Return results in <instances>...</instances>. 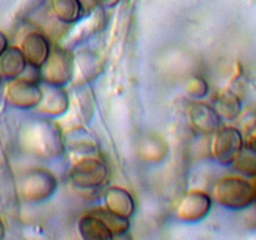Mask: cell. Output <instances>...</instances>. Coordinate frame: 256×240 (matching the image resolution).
<instances>
[{
	"mask_svg": "<svg viewBox=\"0 0 256 240\" xmlns=\"http://www.w3.org/2000/svg\"><path fill=\"white\" fill-rule=\"evenodd\" d=\"M24 142L30 152L42 159L59 158L65 150L62 128L48 116L28 124L24 130Z\"/></svg>",
	"mask_w": 256,
	"mask_h": 240,
	"instance_id": "obj_1",
	"label": "cell"
},
{
	"mask_svg": "<svg viewBox=\"0 0 256 240\" xmlns=\"http://www.w3.org/2000/svg\"><path fill=\"white\" fill-rule=\"evenodd\" d=\"M214 199L230 210H242L254 202L252 182L242 176H225L215 184Z\"/></svg>",
	"mask_w": 256,
	"mask_h": 240,
	"instance_id": "obj_2",
	"label": "cell"
},
{
	"mask_svg": "<svg viewBox=\"0 0 256 240\" xmlns=\"http://www.w3.org/2000/svg\"><path fill=\"white\" fill-rule=\"evenodd\" d=\"M74 55L62 46H55L50 50L46 62L40 68V79L45 84L64 85L69 84L74 78Z\"/></svg>",
	"mask_w": 256,
	"mask_h": 240,
	"instance_id": "obj_3",
	"label": "cell"
},
{
	"mask_svg": "<svg viewBox=\"0 0 256 240\" xmlns=\"http://www.w3.org/2000/svg\"><path fill=\"white\" fill-rule=\"evenodd\" d=\"M69 178L79 189L96 190L106 184L109 169L106 164L98 158H82L72 165Z\"/></svg>",
	"mask_w": 256,
	"mask_h": 240,
	"instance_id": "obj_4",
	"label": "cell"
},
{
	"mask_svg": "<svg viewBox=\"0 0 256 240\" xmlns=\"http://www.w3.org/2000/svg\"><path fill=\"white\" fill-rule=\"evenodd\" d=\"M56 188L58 180L52 172L42 168H35L22 178L20 192L25 202H42L49 199Z\"/></svg>",
	"mask_w": 256,
	"mask_h": 240,
	"instance_id": "obj_5",
	"label": "cell"
},
{
	"mask_svg": "<svg viewBox=\"0 0 256 240\" xmlns=\"http://www.w3.org/2000/svg\"><path fill=\"white\" fill-rule=\"evenodd\" d=\"M6 100L14 108L22 110L35 109L42 96V89L36 79L18 76L6 86Z\"/></svg>",
	"mask_w": 256,
	"mask_h": 240,
	"instance_id": "obj_6",
	"label": "cell"
},
{
	"mask_svg": "<svg viewBox=\"0 0 256 240\" xmlns=\"http://www.w3.org/2000/svg\"><path fill=\"white\" fill-rule=\"evenodd\" d=\"M244 144V136L238 128H219L212 142V158L222 165H232Z\"/></svg>",
	"mask_w": 256,
	"mask_h": 240,
	"instance_id": "obj_7",
	"label": "cell"
},
{
	"mask_svg": "<svg viewBox=\"0 0 256 240\" xmlns=\"http://www.w3.org/2000/svg\"><path fill=\"white\" fill-rule=\"evenodd\" d=\"M188 116L192 129L200 135H212L222 124V118L215 108L204 102H192L188 108Z\"/></svg>",
	"mask_w": 256,
	"mask_h": 240,
	"instance_id": "obj_8",
	"label": "cell"
},
{
	"mask_svg": "<svg viewBox=\"0 0 256 240\" xmlns=\"http://www.w3.org/2000/svg\"><path fill=\"white\" fill-rule=\"evenodd\" d=\"M212 209V198L205 192L192 190L178 205V218L186 222H198L205 219Z\"/></svg>",
	"mask_w": 256,
	"mask_h": 240,
	"instance_id": "obj_9",
	"label": "cell"
},
{
	"mask_svg": "<svg viewBox=\"0 0 256 240\" xmlns=\"http://www.w3.org/2000/svg\"><path fill=\"white\" fill-rule=\"evenodd\" d=\"M42 96L38 105V110L48 118H59L69 110V95L66 90L59 85L45 84Z\"/></svg>",
	"mask_w": 256,
	"mask_h": 240,
	"instance_id": "obj_10",
	"label": "cell"
},
{
	"mask_svg": "<svg viewBox=\"0 0 256 240\" xmlns=\"http://www.w3.org/2000/svg\"><path fill=\"white\" fill-rule=\"evenodd\" d=\"M22 55L26 60L28 66L40 68L46 62L50 54V44L46 38L38 32H32L25 35L20 45Z\"/></svg>",
	"mask_w": 256,
	"mask_h": 240,
	"instance_id": "obj_11",
	"label": "cell"
},
{
	"mask_svg": "<svg viewBox=\"0 0 256 240\" xmlns=\"http://www.w3.org/2000/svg\"><path fill=\"white\" fill-rule=\"evenodd\" d=\"M105 206L114 214L129 219L135 212V202L132 194L124 188L112 186L105 192Z\"/></svg>",
	"mask_w": 256,
	"mask_h": 240,
	"instance_id": "obj_12",
	"label": "cell"
},
{
	"mask_svg": "<svg viewBox=\"0 0 256 240\" xmlns=\"http://www.w3.org/2000/svg\"><path fill=\"white\" fill-rule=\"evenodd\" d=\"M28 64L22 50L18 46H8L0 55V76L2 79L10 80L22 76Z\"/></svg>",
	"mask_w": 256,
	"mask_h": 240,
	"instance_id": "obj_13",
	"label": "cell"
},
{
	"mask_svg": "<svg viewBox=\"0 0 256 240\" xmlns=\"http://www.w3.org/2000/svg\"><path fill=\"white\" fill-rule=\"evenodd\" d=\"M78 230L80 236L85 240H112L114 238L108 225L94 212L80 218Z\"/></svg>",
	"mask_w": 256,
	"mask_h": 240,
	"instance_id": "obj_14",
	"label": "cell"
},
{
	"mask_svg": "<svg viewBox=\"0 0 256 240\" xmlns=\"http://www.w3.org/2000/svg\"><path fill=\"white\" fill-rule=\"evenodd\" d=\"M214 108L222 119L232 122V120H236L242 112V99L234 90H222L215 99Z\"/></svg>",
	"mask_w": 256,
	"mask_h": 240,
	"instance_id": "obj_15",
	"label": "cell"
},
{
	"mask_svg": "<svg viewBox=\"0 0 256 240\" xmlns=\"http://www.w3.org/2000/svg\"><path fill=\"white\" fill-rule=\"evenodd\" d=\"M52 14L65 24L76 22L82 16V4L80 0H49Z\"/></svg>",
	"mask_w": 256,
	"mask_h": 240,
	"instance_id": "obj_16",
	"label": "cell"
},
{
	"mask_svg": "<svg viewBox=\"0 0 256 240\" xmlns=\"http://www.w3.org/2000/svg\"><path fill=\"white\" fill-rule=\"evenodd\" d=\"M74 75L78 72L85 82H92L102 72V60L92 52H80L74 56Z\"/></svg>",
	"mask_w": 256,
	"mask_h": 240,
	"instance_id": "obj_17",
	"label": "cell"
},
{
	"mask_svg": "<svg viewBox=\"0 0 256 240\" xmlns=\"http://www.w3.org/2000/svg\"><path fill=\"white\" fill-rule=\"evenodd\" d=\"M232 165L234 170H236L244 176H256V150L250 148L249 145L244 144L239 154L235 156Z\"/></svg>",
	"mask_w": 256,
	"mask_h": 240,
	"instance_id": "obj_18",
	"label": "cell"
},
{
	"mask_svg": "<svg viewBox=\"0 0 256 240\" xmlns=\"http://www.w3.org/2000/svg\"><path fill=\"white\" fill-rule=\"evenodd\" d=\"M92 212H94L96 216H99L108 225V228H109L110 232H112V234L114 236H120V235L125 234L129 230V219L124 216H120L118 214H114L112 212L108 210L106 208L105 209H96Z\"/></svg>",
	"mask_w": 256,
	"mask_h": 240,
	"instance_id": "obj_19",
	"label": "cell"
},
{
	"mask_svg": "<svg viewBox=\"0 0 256 240\" xmlns=\"http://www.w3.org/2000/svg\"><path fill=\"white\" fill-rule=\"evenodd\" d=\"M185 89H186V92L190 96L199 100L208 95V92H209V84L200 75H192L186 82Z\"/></svg>",
	"mask_w": 256,
	"mask_h": 240,
	"instance_id": "obj_20",
	"label": "cell"
},
{
	"mask_svg": "<svg viewBox=\"0 0 256 240\" xmlns=\"http://www.w3.org/2000/svg\"><path fill=\"white\" fill-rule=\"evenodd\" d=\"M239 120L240 129L244 132H250L252 129L256 126V110L254 109H246L245 112H240V115L238 116ZM240 130V132H242Z\"/></svg>",
	"mask_w": 256,
	"mask_h": 240,
	"instance_id": "obj_21",
	"label": "cell"
},
{
	"mask_svg": "<svg viewBox=\"0 0 256 240\" xmlns=\"http://www.w3.org/2000/svg\"><path fill=\"white\" fill-rule=\"evenodd\" d=\"M246 135L248 136H246V142H245V144L249 145L250 148H252V149L256 150V126L252 130V132H248Z\"/></svg>",
	"mask_w": 256,
	"mask_h": 240,
	"instance_id": "obj_22",
	"label": "cell"
},
{
	"mask_svg": "<svg viewBox=\"0 0 256 240\" xmlns=\"http://www.w3.org/2000/svg\"><path fill=\"white\" fill-rule=\"evenodd\" d=\"M8 48V39L5 36L4 32H0V55L5 52V49Z\"/></svg>",
	"mask_w": 256,
	"mask_h": 240,
	"instance_id": "obj_23",
	"label": "cell"
},
{
	"mask_svg": "<svg viewBox=\"0 0 256 240\" xmlns=\"http://www.w3.org/2000/svg\"><path fill=\"white\" fill-rule=\"evenodd\" d=\"M80 2H82L85 6L89 8V9H92L95 5L99 4V0H80Z\"/></svg>",
	"mask_w": 256,
	"mask_h": 240,
	"instance_id": "obj_24",
	"label": "cell"
},
{
	"mask_svg": "<svg viewBox=\"0 0 256 240\" xmlns=\"http://www.w3.org/2000/svg\"><path fill=\"white\" fill-rule=\"evenodd\" d=\"M119 2L120 0H99L100 4H102L104 6H108V8L114 6V5H116Z\"/></svg>",
	"mask_w": 256,
	"mask_h": 240,
	"instance_id": "obj_25",
	"label": "cell"
},
{
	"mask_svg": "<svg viewBox=\"0 0 256 240\" xmlns=\"http://www.w3.org/2000/svg\"><path fill=\"white\" fill-rule=\"evenodd\" d=\"M252 194H254V202L256 204V176L252 178Z\"/></svg>",
	"mask_w": 256,
	"mask_h": 240,
	"instance_id": "obj_26",
	"label": "cell"
},
{
	"mask_svg": "<svg viewBox=\"0 0 256 240\" xmlns=\"http://www.w3.org/2000/svg\"><path fill=\"white\" fill-rule=\"evenodd\" d=\"M4 235H5V226H4V224H2V219H0V239H2V238H4Z\"/></svg>",
	"mask_w": 256,
	"mask_h": 240,
	"instance_id": "obj_27",
	"label": "cell"
},
{
	"mask_svg": "<svg viewBox=\"0 0 256 240\" xmlns=\"http://www.w3.org/2000/svg\"><path fill=\"white\" fill-rule=\"evenodd\" d=\"M2 76H0V82H2Z\"/></svg>",
	"mask_w": 256,
	"mask_h": 240,
	"instance_id": "obj_28",
	"label": "cell"
}]
</instances>
